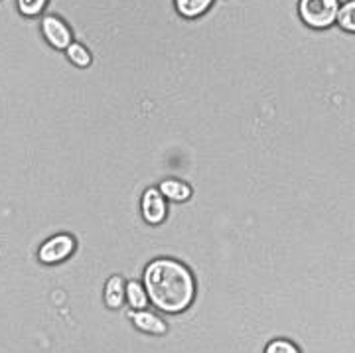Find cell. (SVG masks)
I'll return each instance as SVG.
<instances>
[{"mask_svg": "<svg viewBox=\"0 0 355 353\" xmlns=\"http://www.w3.org/2000/svg\"><path fill=\"white\" fill-rule=\"evenodd\" d=\"M338 22H340V26H342L343 30H347V32H354L355 34V0L345 2L342 8H340V14H338Z\"/></svg>", "mask_w": 355, "mask_h": 353, "instance_id": "8fae6325", "label": "cell"}, {"mask_svg": "<svg viewBox=\"0 0 355 353\" xmlns=\"http://www.w3.org/2000/svg\"><path fill=\"white\" fill-rule=\"evenodd\" d=\"M46 0H18V8L24 16H36L44 10Z\"/></svg>", "mask_w": 355, "mask_h": 353, "instance_id": "4fadbf2b", "label": "cell"}, {"mask_svg": "<svg viewBox=\"0 0 355 353\" xmlns=\"http://www.w3.org/2000/svg\"><path fill=\"white\" fill-rule=\"evenodd\" d=\"M73 249H76V241L71 235H55L40 247L38 257L46 265H55L65 261L73 252Z\"/></svg>", "mask_w": 355, "mask_h": 353, "instance_id": "3957f363", "label": "cell"}, {"mask_svg": "<svg viewBox=\"0 0 355 353\" xmlns=\"http://www.w3.org/2000/svg\"><path fill=\"white\" fill-rule=\"evenodd\" d=\"M42 32L55 50H67L71 46V32L58 16H46L42 20Z\"/></svg>", "mask_w": 355, "mask_h": 353, "instance_id": "277c9868", "label": "cell"}, {"mask_svg": "<svg viewBox=\"0 0 355 353\" xmlns=\"http://www.w3.org/2000/svg\"><path fill=\"white\" fill-rule=\"evenodd\" d=\"M142 215L150 225H158L166 217V202L160 189H146L142 198Z\"/></svg>", "mask_w": 355, "mask_h": 353, "instance_id": "5b68a950", "label": "cell"}, {"mask_svg": "<svg viewBox=\"0 0 355 353\" xmlns=\"http://www.w3.org/2000/svg\"><path fill=\"white\" fill-rule=\"evenodd\" d=\"M127 300L128 304H130V308L142 310V308L148 306V292L144 291L139 282L132 280V282H128L127 284Z\"/></svg>", "mask_w": 355, "mask_h": 353, "instance_id": "30bf717a", "label": "cell"}, {"mask_svg": "<svg viewBox=\"0 0 355 353\" xmlns=\"http://www.w3.org/2000/svg\"><path fill=\"white\" fill-rule=\"evenodd\" d=\"M298 12L306 24L312 28H330L334 22H338L340 0H300Z\"/></svg>", "mask_w": 355, "mask_h": 353, "instance_id": "7a4b0ae2", "label": "cell"}, {"mask_svg": "<svg viewBox=\"0 0 355 353\" xmlns=\"http://www.w3.org/2000/svg\"><path fill=\"white\" fill-rule=\"evenodd\" d=\"M130 320L135 322V326L140 328L142 332H148V334H166V324L158 318V316L150 314V312H130Z\"/></svg>", "mask_w": 355, "mask_h": 353, "instance_id": "8992f818", "label": "cell"}, {"mask_svg": "<svg viewBox=\"0 0 355 353\" xmlns=\"http://www.w3.org/2000/svg\"><path fill=\"white\" fill-rule=\"evenodd\" d=\"M214 0H176L178 12L186 18H196L203 14L209 6H211Z\"/></svg>", "mask_w": 355, "mask_h": 353, "instance_id": "9c48e42d", "label": "cell"}, {"mask_svg": "<svg viewBox=\"0 0 355 353\" xmlns=\"http://www.w3.org/2000/svg\"><path fill=\"white\" fill-rule=\"evenodd\" d=\"M265 353H300L298 347L288 340H275L266 345Z\"/></svg>", "mask_w": 355, "mask_h": 353, "instance_id": "5bb4252c", "label": "cell"}, {"mask_svg": "<svg viewBox=\"0 0 355 353\" xmlns=\"http://www.w3.org/2000/svg\"><path fill=\"white\" fill-rule=\"evenodd\" d=\"M144 289L150 302L170 314L186 310L196 294L190 270L172 259H158L146 266Z\"/></svg>", "mask_w": 355, "mask_h": 353, "instance_id": "6da1fadb", "label": "cell"}, {"mask_svg": "<svg viewBox=\"0 0 355 353\" xmlns=\"http://www.w3.org/2000/svg\"><path fill=\"white\" fill-rule=\"evenodd\" d=\"M67 58H69V62L76 63L77 67H87L89 63H91V53H89L81 44H76V42H71V46L67 48Z\"/></svg>", "mask_w": 355, "mask_h": 353, "instance_id": "7c38bea8", "label": "cell"}, {"mask_svg": "<svg viewBox=\"0 0 355 353\" xmlns=\"http://www.w3.org/2000/svg\"><path fill=\"white\" fill-rule=\"evenodd\" d=\"M127 296V284L121 277H111L105 286V304L109 308H121Z\"/></svg>", "mask_w": 355, "mask_h": 353, "instance_id": "52a82bcc", "label": "cell"}, {"mask_svg": "<svg viewBox=\"0 0 355 353\" xmlns=\"http://www.w3.org/2000/svg\"><path fill=\"white\" fill-rule=\"evenodd\" d=\"M160 191L172 202H186L191 196V189L188 184L180 182V180H166L160 184Z\"/></svg>", "mask_w": 355, "mask_h": 353, "instance_id": "ba28073f", "label": "cell"}]
</instances>
